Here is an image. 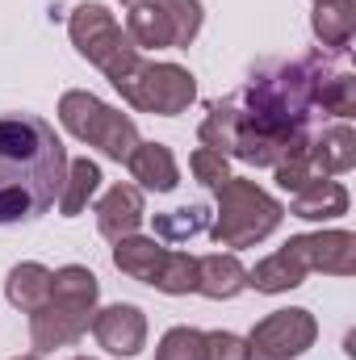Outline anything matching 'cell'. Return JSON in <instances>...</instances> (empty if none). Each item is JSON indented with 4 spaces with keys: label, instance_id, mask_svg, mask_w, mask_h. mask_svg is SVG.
<instances>
[{
    "label": "cell",
    "instance_id": "6da1fadb",
    "mask_svg": "<svg viewBox=\"0 0 356 360\" xmlns=\"http://www.w3.org/2000/svg\"><path fill=\"white\" fill-rule=\"evenodd\" d=\"M336 68L331 51L260 63L243 89L205 109L197 126L201 147L256 168H276L302 155L323 126V84Z\"/></svg>",
    "mask_w": 356,
    "mask_h": 360
},
{
    "label": "cell",
    "instance_id": "7a4b0ae2",
    "mask_svg": "<svg viewBox=\"0 0 356 360\" xmlns=\"http://www.w3.org/2000/svg\"><path fill=\"white\" fill-rule=\"evenodd\" d=\"M68 147L38 113H0V226L42 218L68 176Z\"/></svg>",
    "mask_w": 356,
    "mask_h": 360
},
{
    "label": "cell",
    "instance_id": "3957f363",
    "mask_svg": "<svg viewBox=\"0 0 356 360\" xmlns=\"http://www.w3.org/2000/svg\"><path fill=\"white\" fill-rule=\"evenodd\" d=\"M96 297H101V281L84 264H63L51 281V297L30 314V344L38 356L76 344L92 327L96 314Z\"/></svg>",
    "mask_w": 356,
    "mask_h": 360
},
{
    "label": "cell",
    "instance_id": "277c9868",
    "mask_svg": "<svg viewBox=\"0 0 356 360\" xmlns=\"http://www.w3.org/2000/svg\"><path fill=\"white\" fill-rule=\"evenodd\" d=\"M214 193H218V210L210 214V239L218 248H256L285 218V205L256 180L227 176Z\"/></svg>",
    "mask_w": 356,
    "mask_h": 360
},
{
    "label": "cell",
    "instance_id": "5b68a950",
    "mask_svg": "<svg viewBox=\"0 0 356 360\" xmlns=\"http://www.w3.org/2000/svg\"><path fill=\"white\" fill-rule=\"evenodd\" d=\"M68 34H72V46L89 59L92 68L105 72V80L113 89H122L143 63V51L130 42V34L113 21V13L105 4H80L68 17Z\"/></svg>",
    "mask_w": 356,
    "mask_h": 360
},
{
    "label": "cell",
    "instance_id": "8992f818",
    "mask_svg": "<svg viewBox=\"0 0 356 360\" xmlns=\"http://www.w3.org/2000/svg\"><path fill=\"white\" fill-rule=\"evenodd\" d=\"M59 122H63V130H68L72 139L96 147L101 155H109V160H117V164H126L130 151L139 147V126H134V117L122 113V109H113V105H105L101 96H92V92H84V89H72V92L59 96Z\"/></svg>",
    "mask_w": 356,
    "mask_h": 360
},
{
    "label": "cell",
    "instance_id": "52a82bcc",
    "mask_svg": "<svg viewBox=\"0 0 356 360\" xmlns=\"http://www.w3.org/2000/svg\"><path fill=\"white\" fill-rule=\"evenodd\" d=\"M201 0H134L126 34L139 51H184L201 34Z\"/></svg>",
    "mask_w": 356,
    "mask_h": 360
},
{
    "label": "cell",
    "instance_id": "ba28073f",
    "mask_svg": "<svg viewBox=\"0 0 356 360\" xmlns=\"http://www.w3.org/2000/svg\"><path fill=\"white\" fill-rule=\"evenodd\" d=\"M122 101L139 113H155V117H177L193 105L197 96V80L189 68L180 63H139V72L122 84Z\"/></svg>",
    "mask_w": 356,
    "mask_h": 360
},
{
    "label": "cell",
    "instance_id": "9c48e42d",
    "mask_svg": "<svg viewBox=\"0 0 356 360\" xmlns=\"http://www.w3.org/2000/svg\"><path fill=\"white\" fill-rule=\"evenodd\" d=\"M314 340H319V323L310 310L302 306L272 310L248 335V360H298L314 348Z\"/></svg>",
    "mask_w": 356,
    "mask_h": 360
},
{
    "label": "cell",
    "instance_id": "30bf717a",
    "mask_svg": "<svg viewBox=\"0 0 356 360\" xmlns=\"http://www.w3.org/2000/svg\"><path fill=\"white\" fill-rule=\"evenodd\" d=\"M281 252L302 272H327V276H352L356 272V235L352 231L293 235Z\"/></svg>",
    "mask_w": 356,
    "mask_h": 360
},
{
    "label": "cell",
    "instance_id": "8fae6325",
    "mask_svg": "<svg viewBox=\"0 0 356 360\" xmlns=\"http://www.w3.org/2000/svg\"><path fill=\"white\" fill-rule=\"evenodd\" d=\"M92 335L109 356H139L147 348V314L130 302H113L92 314Z\"/></svg>",
    "mask_w": 356,
    "mask_h": 360
},
{
    "label": "cell",
    "instance_id": "7c38bea8",
    "mask_svg": "<svg viewBox=\"0 0 356 360\" xmlns=\"http://www.w3.org/2000/svg\"><path fill=\"white\" fill-rule=\"evenodd\" d=\"M147 218V201H143V188L139 184H113L101 201H96V231L117 243L126 235H139Z\"/></svg>",
    "mask_w": 356,
    "mask_h": 360
},
{
    "label": "cell",
    "instance_id": "4fadbf2b",
    "mask_svg": "<svg viewBox=\"0 0 356 360\" xmlns=\"http://www.w3.org/2000/svg\"><path fill=\"white\" fill-rule=\"evenodd\" d=\"M310 164L319 176H340V172H352L356 164V134L348 122H336V126H319V134L310 139L306 147Z\"/></svg>",
    "mask_w": 356,
    "mask_h": 360
},
{
    "label": "cell",
    "instance_id": "5bb4252c",
    "mask_svg": "<svg viewBox=\"0 0 356 360\" xmlns=\"http://www.w3.org/2000/svg\"><path fill=\"white\" fill-rule=\"evenodd\" d=\"M130 176L139 180V188L147 193H172L180 184V168H177V155L168 143H139L126 160Z\"/></svg>",
    "mask_w": 356,
    "mask_h": 360
},
{
    "label": "cell",
    "instance_id": "9a60e30c",
    "mask_svg": "<svg viewBox=\"0 0 356 360\" xmlns=\"http://www.w3.org/2000/svg\"><path fill=\"white\" fill-rule=\"evenodd\" d=\"M248 289V269L235 252H214L197 260V293L210 302H231Z\"/></svg>",
    "mask_w": 356,
    "mask_h": 360
},
{
    "label": "cell",
    "instance_id": "2e32d148",
    "mask_svg": "<svg viewBox=\"0 0 356 360\" xmlns=\"http://www.w3.org/2000/svg\"><path fill=\"white\" fill-rule=\"evenodd\" d=\"M172 248H164L160 239H143V235H126L113 243V269L130 281H143V285H155V276L164 272Z\"/></svg>",
    "mask_w": 356,
    "mask_h": 360
},
{
    "label": "cell",
    "instance_id": "e0dca14e",
    "mask_svg": "<svg viewBox=\"0 0 356 360\" xmlns=\"http://www.w3.org/2000/svg\"><path fill=\"white\" fill-rule=\"evenodd\" d=\"M289 214H293V218H306V222L340 218V214H348V188H344L340 180H331V176L310 180L306 188H298V193H293Z\"/></svg>",
    "mask_w": 356,
    "mask_h": 360
},
{
    "label": "cell",
    "instance_id": "ac0fdd59",
    "mask_svg": "<svg viewBox=\"0 0 356 360\" xmlns=\"http://www.w3.org/2000/svg\"><path fill=\"white\" fill-rule=\"evenodd\" d=\"M310 30L323 42V51H348L356 34V0H314Z\"/></svg>",
    "mask_w": 356,
    "mask_h": 360
},
{
    "label": "cell",
    "instance_id": "d6986e66",
    "mask_svg": "<svg viewBox=\"0 0 356 360\" xmlns=\"http://www.w3.org/2000/svg\"><path fill=\"white\" fill-rule=\"evenodd\" d=\"M51 281L55 272L38 260H25V264H13L8 269V281H4V297L21 310V314H34L46 297H51Z\"/></svg>",
    "mask_w": 356,
    "mask_h": 360
},
{
    "label": "cell",
    "instance_id": "ffe728a7",
    "mask_svg": "<svg viewBox=\"0 0 356 360\" xmlns=\"http://www.w3.org/2000/svg\"><path fill=\"white\" fill-rule=\"evenodd\" d=\"M101 180L105 176H101V168H96L92 160H72V164H68V176H63V193H59V214H63V218L84 214V205L96 197Z\"/></svg>",
    "mask_w": 356,
    "mask_h": 360
},
{
    "label": "cell",
    "instance_id": "44dd1931",
    "mask_svg": "<svg viewBox=\"0 0 356 360\" xmlns=\"http://www.w3.org/2000/svg\"><path fill=\"white\" fill-rule=\"evenodd\" d=\"M201 231H210V210L205 205H180V210H168V214H155V239H164V243H184Z\"/></svg>",
    "mask_w": 356,
    "mask_h": 360
},
{
    "label": "cell",
    "instance_id": "7402d4cb",
    "mask_svg": "<svg viewBox=\"0 0 356 360\" xmlns=\"http://www.w3.org/2000/svg\"><path fill=\"white\" fill-rule=\"evenodd\" d=\"M151 289H160V293H197V256H189V252H168V260H164V272L155 276V285Z\"/></svg>",
    "mask_w": 356,
    "mask_h": 360
},
{
    "label": "cell",
    "instance_id": "603a6c76",
    "mask_svg": "<svg viewBox=\"0 0 356 360\" xmlns=\"http://www.w3.org/2000/svg\"><path fill=\"white\" fill-rule=\"evenodd\" d=\"M155 360H205V331L197 327H172L164 331Z\"/></svg>",
    "mask_w": 356,
    "mask_h": 360
},
{
    "label": "cell",
    "instance_id": "cb8c5ba5",
    "mask_svg": "<svg viewBox=\"0 0 356 360\" xmlns=\"http://www.w3.org/2000/svg\"><path fill=\"white\" fill-rule=\"evenodd\" d=\"M189 168H193L197 184H205V188H218L222 180L231 176L227 155H218V151H210V147H197V151H193V160H189Z\"/></svg>",
    "mask_w": 356,
    "mask_h": 360
},
{
    "label": "cell",
    "instance_id": "d4e9b609",
    "mask_svg": "<svg viewBox=\"0 0 356 360\" xmlns=\"http://www.w3.org/2000/svg\"><path fill=\"white\" fill-rule=\"evenodd\" d=\"M205 360H248V340L235 331H205Z\"/></svg>",
    "mask_w": 356,
    "mask_h": 360
},
{
    "label": "cell",
    "instance_id": "484cf974",
    "mask_svg": "<svg viewBox=\"0 0 356 360\" xmlns=\"http://www.w3.org/2000/svg\"><path fill=\"white\" fill-rule=\"evenodd\" d=\"M13 360H42V356H38V352H30V356H13Z\"/></svg>",
    "mask_w": 356,
    "mask_h": 360
},
{
    "label": "cell",
    "instance_id": "4316f807",
    "mask_svg": "<svg viewBox=\"0 0 356 360\" xmlns=\"http://www.w3.org/2000/svg\"><path fill=\"white\" fill-rule=\"evenodd\" d=\"M76 360H92V356H76Z\"/></svg>",
    "mask_w": 356,
    "mask_h": 360
},
{
    "label": "cell",
    "instance_id": "83f0119b",
    "mask_svg": "<svg viewBox=\"0 0 356 360\" xmlns=\"http://www.w3.org/2000/svg\"><path fill=\"white\" fill-rule=\"evenodd\" d=\"M126 4H134V0H126Z\"/></svg>",
    "mask_w": 356,
    "mask_h": 360
}]
</instances>
